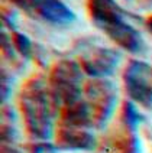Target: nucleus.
<instances>
[{
  "label": "nucleus",
  "mask_w": 152,
  "mask_h": 153,
  "mask_svg": "<svg viewBox=\"0 0 152 153\" xmlns=\"http://www.w3.org/2000/svg\"><path fill=\"white\" fill-rule=\"evenodd\" d=\"M19 110L23 126L32 140H49L55 134L59 108L49 93L48 82L41 75H34L22 85Z\"/></svg>",
  "instance_id": "obj_1"
},
{
  "label": "nucleus",
  "mask_w": 152,
  "mask_h": 153,
  "mask_svg": "<svg viewBox=\"0 0 152 153\" xmlns=\"http://www.w3.org/2000/svg\"><path fill=\"white\" fill-rule=\"evenodd\" d=\"M87 12L93 23L122 49L141 53L145 48L142 35L130 22L126 13L115 0H87Z\"/></svg>",
  "instance_id": "obj_2"
},
{
  "label": "nucleus",
  "mask_w": 152,
  "mask_h": 153,
  "mask_svg": "<svg viewBox=\"0 0 152 153\" xmlns=\"http://www.w3.org/2000/svg\"><path fill=\"white\" fill-rule=\"evenodd\" d=\"M84 84L83 69L78 62L73 59H59L52 65L48 76V87L59 110L83 98Z\"/></svg>",
  "instance_id": "obj_3"
},
{
  "label": "nucleus",
  "mask_w": 152,
  "mask_h": 153,
  "mask_svg": "<svg viewBox=\"0 0 152 153\" xmlns=\"http://www.w3.org/2000/svg\"><path fill=\"white\" fill-rule=\"evenodd\" d=\"M84 100L90 107L93 127L101 128L112 119L116 102H118V88L109 79L93 78L84 84Z\"/></svg>",
  "instance_id": "obj_4"
},
{
  "label": "nucleus",
  "mask_w": 152,
  "mask_h": 153,
  "mask_svg": "<svg viewBox=\"0 0 152 153\" xmlns=\"http://www.w3.org/2000/svg\"><path fill=\"white\" fill-rule=\"evenodd\" d=\"M125 91L130 101L144 107L152 105V67L139 59H130L123 69Z\"/></svg>",
  "instance_id": "obj_5"
},
{
  "label": "nucleus",
  "mask_w": 152,
  "mask_h": 153,
  "mask_svg": "<svg viewBox=\"0 0 152 153\" xmlns=\"http://www.w3.org/2000/svg\"><path fill=\"white\" fill-rule=\"evenodd\" d=\"M122 59V53L109 46L88 45L80 53L78 64L85 75L91 78H106L113 75Z\"/></svg>",
  "instance_id": "obj_6"
},
{
  "label": "nucleus",
  "mask_w": 152,
  "mask_h": 153,
  "mask_svg": "<svg viewBox=\"0 0 152 153\" xmlns=\"http://www.w3.org/2000/svg\"><path fill=\"white\" fill-rule=\"evenodd\" d=\"M55 145L58 149L71 150V152H88L94 150L97 146V140L94 134L84 127H71L57 124L55 128Z\"/></svg>",
  "instance_id": "obj_7"
},
{
  "label": "nucleus",
  "mask_w": 152,
  "mask_h": 153,
  "mask_svg": "<svg viewBox=\"0 0 152 153\" xmlns=\"http://www.w3.org/2000/svg\"><path fill=\"white\" fill-rule=\"evenodd\" d=\"M43 20L52 25L67 26L76 20V13L61 0H34V10Z\"/></svg>",
  "instance_id": "obj_8"
},
{
  "label": "nucleus",
  "mask_w": 152,
  "mask_h": 153,
  "mask_svg": "<svg viewBox=\"0 0 152 153\" xmlns=\"http://www.w3.org/2000/svg\"><path fill=\"white\" fill-rule=\"evenodd\" d=\"M58 124L62 126H71V127H84L88 128L93 126L91 120V111L85 100H80L73 102L70 105H65L59 110Z\"/></svg>",
  "instance_id": "obj_9"
},
{
  "label": "nucleus",
  "mask_w": 152,
  "mask_h": 153,
  "mask_svg": "<svg viewBox=\"0 0 152 153\" xmlns=\"http://www.w3.org/2000/svg\"><path fill=\"white\" fill-rule=\"evenodd\" d=\"M142 121V116L133 101H125L120 108V123L123 127L135 131Z\"/></svg>",
  "instance_id": "obj_10"
},
{
  "label": "nucleus",
  "mask_w": 152,
  "mask_h": 153,
  "mask_svg": "<svg viewBox=\"0 0 152 153\" xmlns=\"http://www.w3.org/2000/svg\"><path fill=\"white\" fill-rule=\"evenodd\" d=\"M12 43L15 46V51L25 59H29L34 53V45L31 42V39L26 36L25 33H20V32H13L12 36Z\"/></svg>",
  "instance_id": "obj_11"
},
{
  "label": "nucleus",
  "mask_w": 152,
  "mask_h": 153,
  "mask_svg": "<svg viewBox=\"0 0 152 153\" xmlns=\"http://www.w3.org/2000/svg\"><path fill=\"white\" fill-rule=\"evenodd\" d=\"M57 145L49 143V140H32L31 143L25 145V150L28 153H55Z\"/></svg>",
  "instance_id": "obj_12"
},
{
  "label": "nucleus",
  "mask_w": 152,
  "mask_h": 153,
  "mask_svg": "<svg viewBox=\"0 0 152 153\" xmlns=\"http://www.w3.org/2000/svg\"><path fill=\"white\" fill-rule=\"evenodd\" d=\"M10 1L29 13H32V10H34V0H10Z\"/></svg>",
  "instance_id": "obj_13"
},
{
  "label": "nucleus",
  "mask_w": 152,
  "mask_h": 153,
  "mask_svg": "<svg viewBox=\"0 0 152 153\" xmlns=\"http://www.w3.org/2000/svg\"><path fill=\"white\" fill-rule=\"evenodd\" d=\"M1 153H22V152L15 149V147H12L10 145H3L1 146Z\"/></svg>",
  "instance_id": "obj_14"
},
{
  "label": "nucleus",
  "mask_w": 152,
  "mask_h": 153,
  "mask_svg": "<svg viewBox=\"0 0 152 153\" xmlns=\"http://www.w3.org/2000/svg\"><path fill=\"white\" fill-rule=\"evenodd\" d=\"M145 26H146V29L149 30V33L152 35V15H149V16L145 19Z\"/></svg>",
  "instance_id": "obj_15"
}]
</instances>
